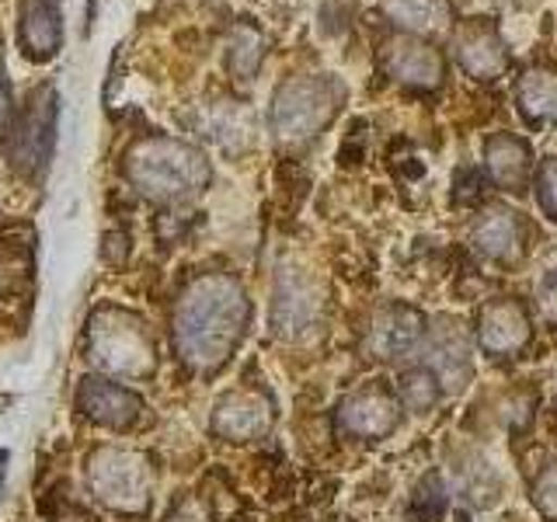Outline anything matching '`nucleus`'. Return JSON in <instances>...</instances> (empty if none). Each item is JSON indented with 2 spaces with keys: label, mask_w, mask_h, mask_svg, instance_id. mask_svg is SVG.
I'll return each instance as SVG.
<instances>
[{
  "label": "nucleus",
  "mask_w": 557,
  "mask_h": 522,
  "mask_svg": "<svg viewBox=\"0 0 557 522\" xmlns=\"http://www.w3.org/2000/svg\"><path fill=\"white\" fill-rule=\"evenodd\" d=\"M251 321V300L226 272L199 275L174 310V345L191 370H220L237 352Z\"/></svg>",
  "instance_id": "1"
},
{
  "label": "nucleus",
  "mask_w": 557,
  "mask_h": 522,
  "mask_svg": "<svg viewBox=\"0 0 557 522\" xmlns=\"http://www.w3.org/2000/svg\"><path fill=\"white\" fill-rule=\"evenodd\" d=\"M122 171L139 196L164 206L196 199L213 182V167L199 147L161 133L139 136L136 144H129L122 157Z\"/></svg>",
  "instance_id": "2"
},
{
  "label": "nucleus",
  "mask_w": 557,
  "mask_h": 522,
  "mask_svg": "<svg viewBox=\"0 0 557 522\" xmlns=\"http://www.w3.org/2000/svg\"><path fill=\"white\" fill-rule=\"evenodd\" d=\"M345 104V84L327 74L289 77L275 87L272 98V133L283 144H304L335 122Z\"/></svg>",
  "instance_id": "3"
},
{
  "label": "nucleus",
  "mask_w": 557,
  "mask_h": 522,
  "mask_svg": "<svg viewBox=\"0 0 557 522\" xmlns=\"http://www.w3.org/2000/svg\"><path fill=\"white\" fill-rule=\"evenodd\" d=\"M87 352L98 370L126 380H144L157 370V341L136 313L101 307L87 331Z\"/></svg>",
  "instance_id": "4"
},
{
  "label": "nucleus",
  "mask_w": 557,
  "mask_h": 522,
  "mask_svg": "<svg viewBox=\"0 0 557 522\" xmlns=\"http://www.w3.org/2000/svg\"><path fill=\"white\" fill-rule=\"evenodd\" d=\"M87 484L115 512H144L150 505V467L129 449H98L87 463Z\"/></svg>",
  "instance_id": "5"
},
{
  "label": "nucleus",
  "mask_w": 557,
  "mask_h": 522,
  "mask_svg": "<svg viewBox=\"0 0 557 522\" xmlns=\"http://www.w3.org/2000/svg\"><path fill=\"white\" fill-rule=\"evenodd\" d=\"M52 133H57V98H52L49 87H39L28 104L11 122V147H8V161L14 171L35 174L52 150Z\"/></svg>",
  "instance_id": "6"
},
{
  "label": "nucleus",
  "mask_w": 557,
  "mask_h": 522,
  "mask_svg": "<svg viewBox=\"0 0 557 522\" xmlns=\"http://www.w3.org/2000/svg\"><path fill=\"white\" fill-rule=\"evenodd\" d=\"M425 370L440 380L443 394H460L474 380V341L460 321H440L429 338V362Z\"/></svg>",
  "instance_id": "7"
},
{
  "label": "nucleus",
  "mask_w": 557,
  "mask_h": 522,
  "mask_svg": "<svg viewBox=\"0 0 557 522\" xmlns=\"http://www.w3.org/2000/svg\"><path fill=\"white\" fill-rule=\"evenodd\" d=\"M533 338V321L530 310L522 307L512 296H502V300H487L478 313V341L487 356L509 359L519 356L522 348Z\"/></svg>",
  "instance_id": "8"
},
{
  "label": "nucleus",
  "mask_w": 557,
  "mask_h": 522,
  "mask_svg": "<svg viewBox=\"0 0 557 522\" xmlns=\"http://www.w3.org/2000/svg\"><path fill=\"white\" fill-rule=\"evenodd\" d=\"M383 70L394 80L418 87V91H435L446 77V60L440 49L422 42L418 35H394L383 46Z\"/></svg>",
  "instance_id": "9"
},
{
  "label": "nucleus",
  "mask_w": 557,
  "mask_h": 522,
  "mask_svg": "<svg viewBox=\"0 0 557 522\" xmlns=\"http://www.w3.org/2000/svg\"><path fill=\"white\" fill-rule=\"evenodd\" d=\"M272 422H275V414H272V400L265 394L234 390L220 397L213 418H209V428L226 443H251V439H261V435H269Z\"/></svg>",
  "instance_id": "10"
},
{
  "label": "nucleus",
  "mask_w": 557,
  "mask_h": 522,
  "mask_svg": "<svg viewBox=\"0 0 557 522\" xmlns=\"http://www.w3.org/2000/svg\"><path fill=\"white\" fill-rule=\"evenodd\" d=\"M338 422L356 439H383V435H391L400 425V400L387 387L370 383V387H362L342 400Z\"/></svg>",
  "instance_id": "11"
},
{
  "label": "nucleus",
  "mask_w": 557,
  "mask_h": 522,
  "mask_svg": "<svg viewBox=\"0 0 557 522\" xmlns=\"http://www.w3.org/2000/svg\"><path fill=\"white\" fill-rule=\"evenodd\" d=\"M77 408L84 418H91L95 425L126 432L136 425L139 411H144V400H139V394H133L129 387H119L112 380L87 376L77 387Z\"/></svg>",
  "instance_id": "12"
},
{
  "label": "nucleus",
  "mask_w": 557,
  "mask_h": 522,
  "mask_svg": "<svg viewBox=\"0 0 557 522\" xmlns=\"http://www.w3.org/2000/svg\"><path fill=\"white\" fill-rule=\"evenodd\" d=\"M425 313L414 310L408 303H391L376 313L373 331H370V348L373 356L383 362L408 359L414 348H422L425 341Z\"/></svg>",
  "instance_id": "13"
},
{
  "label": "nucleus",
  "mask_w": 557,
  "mask_h": 522,
  "mask_svg": "<svg viewBox=\"0 0 557 522\" xmlns=\"http://www.w3.org/2000/svg\"><path fill=\"white\" fill-rule=\"evenodd\" d=\"M453 49H457V60L467 70L470 77L478 80H495L509 70V46L498 35V28L492 22H467L457 39H453Z\"/></svg>",
  "instance_id": "14"
},
{
  "label": "nucleus",
  "mask_w": 557,
  "mask_h": 522,
  "mask_svg": "<svg viewBox=\"0 0 557 522\" xmlns=\"http://www.w3.org/2000/svg\"><path fill=\"white\" fill-rule=\"evenodd\" d=\"M484 167L502 191H527L533 174V147L516 133H492L484 144Z\"/></svg>",
  "instance_id": "15"
},
{
  "label": "nucleus",
  "mask_w": 557,
  "mask_h": 522,
  "mask_svg": "<svg viewBox=\"0 0 557 522\" xmlns=\"http://www.w3.org/2000/svg\"><path fill=\"white\" fill-rule=\"evenodd\" d=\"M17 39L32 63H46L60 52L63 25L57 0H17Z\"/></svg>",
  "instance_id": "16"
},
{
  "label": "nucleus",
  "mask_w": 557,
  "mask_h": 522,
  "mask_svg": "<svg viewBox=\"0 0 557 522\" xmlns=\"http://www.w3.org/2000/svg\"><path fill=\"white\" fill-rule=\"evenodd\" d=\"M318 321V300L313 289L296 272H283L275 278V303H272V324L283 338H296Z\"/></svg>",
  "instance_id": "17"
},
{
  "label": "nucleus",
  "mask_w": 557,
  "mask_h": 522,
  "mask_svg": "<svg viewBox=\"0 0 557 522\" xmlns=\"http://www.w3.org/2000/svg\"><path fill=\"white\" fill-rule=\"evenodd\" d=\"M470 244H474L484 258L509 265V261H516L519 251H522V223H519V216L512 213V209H492V213H484L474 223Z\"/></svg>",
  "instance_id": "18"
},
{
  "label": "nucleus",
  "mask_w": 557,
  "mask_h": 522,
  "mask_svg": "<svg viewBox=\"0 0 557 522\" xmlns=\"http://www.w3.org/2000/svg\"><path fill=\"white\" fill-rule=\"evenodd\" d=\"M516 101L522 119L530 122H557V74L550 70H530L519 77Z\"/></svg>",
  "instance_id": "19"
},
{
  "label": "nucleus",
  "mask_w": 557,
  "mask_h": 522,
  "mask_svg": "<svg viewBox=\"0 0 557 522\" xmlns=\"http://www.w3.org/2000/svg\"><path fill=\"white\" fill-rule=\"evenodd\" d=\"M387 14L411 35L440 32L449 25V0H387Z\"/></svg>",
  "instance_id": "20"
},
{
  "label": "nucleus",
  "mask_w": 557,
  "mask_h": 522,
  "mask_svg": "<svg viewBox=\"0 0 557 522\" xmlns=\"http://www.w3.org/2000/svg\"><path fill=\"white\" fill-rule=\"evenodd\" d=\"M446 505H449L446 484L432 470V474H425L422 481L414 484L411 501H408V522H443L446 519Z\"/></svg>",
  "instance_id": "21"
},
{
  "label": "nucleus",
  "mask_w": 557,
  "mask_h": 522,
  "mask_svg": "<svg viewBox=\"0 0 557 522\" xmlns=\"http://www.w3.org/2000/svg\"><path fill=\"white\" fill-rule=\"evenodd\" d=\"M440 397H443L440 380H435L425 365H418V370H408L405 376H400V400H405L408 411L425 414L440 405Z\"/></svg>",
  "instance_id": "22"
},
{
  "label": "nucleus",
  "mask_w": 557,
  "mask_h": 522,
  "mask_svg": "<svg viewBox=\"0 0 557 522\" xmlns=\"http://www.w3.org/2000/svg\"><path fill=\"white\" fill-rule=\"evenodd\" d=\"M231 74L234 77H244V80H251L255 77V70L261 63V35L255 25H244L237 32V39L231 42Z\"/></svg>",
  "instance_id": "23"
},
{
  "label": "nucleus",
  "mask_w": 557,
  "mask_h": 522,
  "mask_svg": "<svg viewBox=\"0 0 557 522\" xmlns=\"http://www.w3.org/2000/svg\"><path fill=\"white\" fill-rule=\"evenodd\" d=\"M28 278V254L14 240H0V296H11L22 289Z\"/></svg>",
  "instance_id": "24"
},
{
  "label": "nucleus",
  "mask_w": 557,
  "mask_h": 522,
  "mask_svg": "<svg viewBox=\"0 0 557 522\" xmlns=\"http://www.w3.org/2000/svg\"><path fill=\"white\" fill-rule=\"evenodd\" d=\"M533 185H536L540 209H544V213L557 223V157H547V161L536 167Z\"/></svg>",
  "instance_id": "25"
},
{
  "label": "nucleus",
  "mask_w": 557,
  "mask_h": 522,
  "mask_svg": "<svg viewBox=\"0 0 557 522\" xmlns=\"http://www.w3.org/2000/svg\"><path fill=\"white\" fill-rule=\"evenodd\" d=\"M533 505L547 519H557V463L540 470V477L533 481Z\"/></svg>",
  "instance_id": "26"
},
{
  "label": "nucleus",
  "mask_w": 557,
  "mask_h": 522,
  "mask_svg": "<svg viewBox=\"0 0 557 522\" xmlns=\"http://www.w3.org/2000/svg\"><path fill=\"white\" fill-rule=\"evenodd\" d=\"M484 196V174L478 167H460L457 171V191H453V199L460 206H470Z\"/></svg>",
  "instance_id": "27"
},
{
  "label": "nucleus",
  "mask_w": 557,
  "mask_h": 522,
  "mask_svg": "<svg viewBox=\"0 0 557 522\" xmlns=\"http://www.w3.org/2000/svg\"><path fill=\"white\" fill-rule=\"evenodd\" d=\"M536 300H540V307H544L547 318L557 321V265H550V269L544 272V278H540Z\"/></svg>",
  "instance_id": "28"
},
{
  "label": "nucleus",
  "mask_w": 557,
  "mask_h": 522,
  "mask_svg": "<svg viewBox=\"0 0 557 522\" xmlns=\"http://www.w3.org/2000/svg\"><path fill=\"white\" fill-rule=\"evenodd\" d=\"M126 254H129V237L122 231H112V234L101 237V258L109 261V265H122Z\"/></svg>",
  "instance_id": "29"
},
{
  "label": "nucleus",
  "mask_w": 557,
  "mask_h": 522,
  "mask_svg": "<svg viewBox=\"0 0 557 522\" xmlns=\"http://www.w3.org/2000/svg\"><path fill=\"white\" fill-rule=\"evenodd\" d=\"M11 122H14V101H11V87L8 80L0 77V139L11 133Z\"/></svg>",
  "instance_id": "30"
},
{
  "label": "nucleus",
  "mask_w": 557,
  "mask_h": 522,
  "mask_svg": "<svg viewBox=\"0 0 557 522\" xmlns=\"http://www.w3.org/2000/svg\"><path fill=\"white\" fill-rule=\"evenodd\" d=\"M554 405H557V397H554Z\"/></svg>",
  "instance_id": "31"
}]
</instances>
